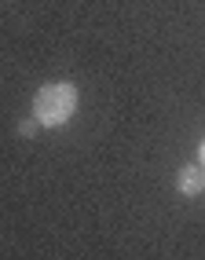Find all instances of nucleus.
Here are the masks:
<instances>
[{
    "mask_svg": "<svg viewBox=\"0 0 205 260\" xmlns=\"http://www.w3.org/2000/svg\"><path fill=\"white\" fill-rule=\"evenodd\" d=\"M198 165L205 169V140H201V147H198Z\"/></svg>",
    "mask_w": 205,
    "mask_h": 260,
    "instance_id": "nucleus-4",
    "label": "nucleus"
},
{
    "mask_svg": "<svg viewBox=\"0 0 205 260\" xmlns=\"http://www.w3.org/2000/svg\"><path fill=\"white\" fill-rule=\"evenodd\" d=\"M37 128H41V121H22V125H19V136H22V140H29V136H37Z\"/></svg>",
    "mask_w": 205,
    "mask_h": 260,
    "instance_id": "nucleus-3",
    "label": "nucleus"
},
{
    "mask_svg": "<svg viewBox=\"0 0 205 260\" xmlns=\"http://www.w3.org/2000/svg\"><path fill=\"white\" fill-rule=\"evenodd\" d=\"M77 114V88L70 81H51L41 84L37 95H33V117L41 121L44 128H59Z\"/></svg>",
    "mask_w": 205,
    "mask_h": 260,
    "instance_id": "nucleus-1",
    "label": "nucleus"
},
{
    "mask_svg": "<svg viewBox=\"0 0 205 260\" xmlns=\"http://www.w3.org/2000/svg\"><path fill=\"white\" fill-rule=\"evenodd\" d=\"M176 187H180L183 198H198L201 190H205V169H201V165H187V169H180Z\"/></svg>",
    "mask_w": 205,
    "mask_h": 260,
    "instance_id": "nucleus-2",
    "label": "nucleus"
}]
</instances>
